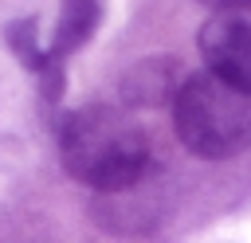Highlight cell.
Wrapping results in <instances>:
<instances>
[{
    "mask_svg": "<svg viewBox=\"0 0 251 243\" xmlns=\"http://www.w3.org/2000/svg\"><path fill=\"white\" fill-rule=\"evenodd\" d=\"M63 169L86 188L118 192L149 172V141L141 125L118 106H82L59 125Z\"/></svg>",
    "mask_w": 251,
    "mask_h": 243,
    "instance_id": "obj_1",
    "label": "cell"
},
{
    "mask_svg": "<svg viewBox=\"0 0 251 243\" xmlns=\"http://www.w3.org/2000/svg\"><path fill=\"white\" fill-rule=\"evenodd\" d=\"M173 125L184 149L200 157H231L251 141V94L204 74H192L173 94Z\"/></svg>",
    "mask_w": 251,
    "mask_h": 243,
    "instance_id": "obj_2",
    "label": "cell"
},
{
    "mask_svg": "<svg viewBox=\"0 0 251 243\" xmlns=\"http://www.w3.org/2000/svg\"><path fill=\"white\" fill-rule=\"evenodd\" d=\"M200 55L212 78L251 94V20L243 16H212L200 27Z\"/></svg>",
    "mask_w": 251,
    "mask_h": 243,
    "instance_id": "obj_3",
    "label": "cell"
},
{
    "mask_svg": "<svg viewBox=\"0 0 251 243\" xmlns=\"http://www.w3.org/2000/svg\"><path fill=\"white\" fill-rule=\"evenodd\" d=\"M157 200H161V188L153 192L149 172H145L141 180H133V184L118 188V192H102L98 196V216L110 227H153L161 219Z\"/></svg>",
    "mask_w": 251,
    "mask_h": 243,
    "instance_id": "obj_4",
    "label": "cell"
},
{
    "mask_svg": "<svg viewBox=\"0 0 251 243\" xmlns=\"http://www.w3.org/2000/svg\"><path fill=\"white\" fill-rule=\"evenodd\" d=\"M98 20H102V0H63L59 27H55V39H51V59L78 51L94 35Z\"/></svg>",
    "mask_w": 251,
    "mask_h": 243,
    "instance_id": "obj_5",
    "label": "cell"
},
{
    "mask_svg": "<svg viewBox=\"0 0 251 243\" xmlns=\"http://www.w3.org/2000/svg\"><path fill=\"white\" fill-rule=\"evenodd\" d=\"M180 86V82H176ZM176 86H173V71H169V63L161 59V63H137L133 71H129V78H122V94L129 98V102H157V98H173L176 94Z\"/></svg>",
    "mask_w": 251,
    "mask_h": 243,
    "instance_id": "obj_6",
    "label": "cell"
},
{
    "mask_svg": "<svg viewBox=\"0 0 251 243\" xmlns=\"http://www.w3.org/2000/svg\"><path fill=\"white\" fill-rule=\"evenodd\" d=\"M204 8H212L216 16H243L251 12V0H200Z\"/></svg>",
    "mask_w": 251,
    "mask_h": 243,
    "instance_id": "obj_7",
    "label": "cell"
}]
</instances>
